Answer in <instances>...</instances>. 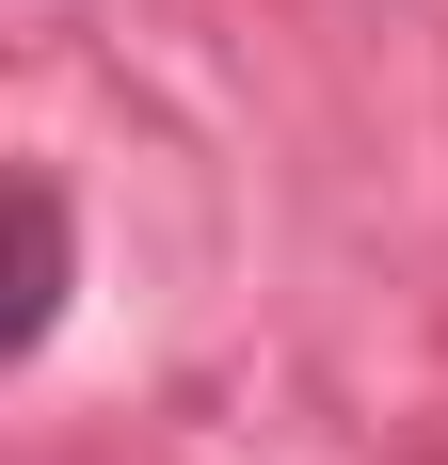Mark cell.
<instances>
[{
    "mask_svg": "<svg viewBox=\"0 0 448 465\" xmlns=\"http://www.w3.org/2000/svg\"><path fill=\"white\" fill-rule=\"evenodd\" d=\"M48 322H64V193L16 177V289H0V353H48Z\"/></svg>",
    "mask_w": 448,
    "mask_h": 465,
    "instance_id": "1",
    "label": "cell"
}]
</instances>
